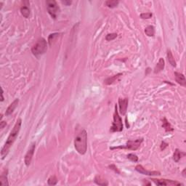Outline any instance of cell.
<instances>
[{
	"mask_svg": "<svg viewBox=\"0 0 186 186\" xmlns=\"http://www.w3.org/2000/svg\"><path fill=\"white\" fill-rule=\"evenodd\" d=\"M123 130V123H122V119L119 114L117 105L115 106V112L113 113V122L110 129L111 132H121Z\"/></svg>",
	"mask_w": 186,
	"mask_h": 186,
	"instance_id": "cell-4",
	"label": "cell"
},
{
	"mask_svg": "<svg viewBox=\"0 0 186 186\" xmlns=\"http://www.w3.org/2000/svg\"><path fill=\"white\" fill-rule=\"evenodd\" d=\"M122 75H123L122 73H118V74L114 75V76H111V77L108 78V79H106V80L104 81V84L106 85L112 84L114 83L115 82H116V81L119 79V78L121 76H122Z\"/></svg>",
	"mask_w": 186,
	"mask_h": 186,
	"instance_id": "cell-16",
	"label": "cell"
},
{
	"mask_svg": "<svg viewBox=\"0 0 186 186\" xmlns=\"http://www.w3.org/2000/svg\"><path fill=\"white\" fill-rule=\"evenodd\" d=\"M164 66H165V62H164V60L163 58H160L159 60L158 63L156 64V67L154 69V73H158L159 72H161L163 69H164Z\"/></svg>",
	"mask_w": 186,
	"mask_h": 186,
	"instance_id": "cell-14",
	"label": "cell"
},
{
	"mask_svg": "<svg viewBox=\"0 0 186 186\" xmlns=\"http://www.w3.org/2000/svg\"><path fill=\"white\" fill-rule=\"evenodd\" d=\"M127 157L128 159L133 161V162H137V161H138V157H137V156H136L135 154H134V153H130V154L127 155Z\"/></svg>",
	"mask_w": 186,
	"mask_h": 186,
	"instance_id": "cell-24",
	"label": "cell"
},
{
	"mask_svg": "<svg viewBox=\"0 0 186 186\" xmlns=\"http://www.w3.org/2000/svg\"><path fill=\"white\" fill-rule=\"evenodd\" d=\"M21 12L24 18H28L30 15V9L28 7L23 6L21 8Z\"/></svg>",
	"mask_w": 186,
	"mask_h": 186,
	"instance_id": "cell-22",
	"label": "cell"
},
{
	"mask_svg": "<svg viewBox=\"0 0 186 186\" xmlns=\"http://www.w3.org/2000/svg\"><path fill=\"white\" fill-rule=\"evenodd\" d=\"M174 76H175V80L179 84H180L183 86H186V80L185 76L181 73L178 72H174Z\"/></svg>",
	"mask_w": 186,
	"mask_h": 186,
	"instance_id": "cell-11",
	"label": "cell"
},
{
	"mask_svg": "<svg viewBox=\"0 0 186 186\" xmlns=\"http://www.w3.org/2000/svg\"><path fill=\"white\" fill-rule=\"evenodd\" d=\"M7 125V123H6V121H2L0 122V127H1V129H3V128H5V126Z\"/></svg>",
	"mask_w": 186,
	"mask_h": 186,
	"instance_id": "cell-30",
	"label": "cell"
},
{
	"mask_svg": "<svg viewBox=\"0 0 186 186\" xmlns=\"http://www.w3.org/2000/svg\"><path fill=\"white\" fill-rule=\"evenodd\" d=\"M119 3V1H116V0H108L105 2V5L109 8H114L118 6Z\"/></svg>",
	"mask_w": 186,
	"mask_h": 186,
	"instance_id": "cell-21",
	"label": "cell"
},
{
	"mask_svg": "<svg viewBox=\"0 0 186 186\" xmlns=\"http://www.w3.org/2000/svg\"><path fill=\"white\" fill-rule=\"evenodd\" d=\"M18 103H19V100H18V98L15 99V100L10 105L9 107L7 108L6 112H5V115H6V116H10V114H12L14 111H15V109L16 108L17 106H18Z\"/></svg>",
	"mask_w": 186,
	"mask_h": 186,
	"instance_id": "cell-12",
	"label": "cell"
},
{
	"mask_svg": "<svg viewBox=\"0 0 186 186\" xmlns=\"http://www.w3.org/2000/svg\"><path fill=\"white\" fill-rule=\"evenodd\" d=\"M167 146H168V144H167V143H166L165 142L163 141L162 143H161V150H164V149L167 147Z\"/></svg>",
	"mask_w": 186,
	"mask_h": 186,
	"instance_id": "cell-29",
	"label": "cell"
},
{
	"mask_svg": "<svg viewBox=\"0 0 186 186\" xmlns=\"http://www.w3.org/2000/svg\"><path fill=\"white\" fill-rule=\"evenodd\" d=\"M129 100L128 98L119 99V112L122 116H124L127 113V106H128Z\"/></svg>",
	"mask_w": 186,
	"mask_h": 186,
	"instance_id": "cell-10",
	"label": "cell"
},
{
	"mask_svg": "<svg viewBox=\"0 0 186 186\" xmlns=\"http://www.w3.org/2000/svg\"><path fill=\"white\" fill-rule=\"evenodd\" d=\"M35 148H36V143H32L31 147L29 148L28 150L27 151L26 154H25V159H24V161H25V164L27 166V167H28V166L31 164V163H32V158H33Z\"/></svg>",
	"mask_w": 186,
	"mask_h": 186,
	"instance_id": "cell-8",
	"label": "cell"
},
{
	"mask_svg": "<svg viewBox=\"0 0 186 186\" xmlns=\"http://www.w3.org/2000/svg\"><path fill=\"white\" fill-rule=\"evenodd\" d=\"M58 36V34H53L49 35V38H48V42H49V45H52V41H53L55 36Z\"/></svg>",
	"mask_w": 186,
	"mask_h": 186,
	"instance_id": "cell-27",
	"label": "cell"
},
{
	"mask_svg": "<svg viewBox=\"0 0 186 186\" xmlns=\"http://www.w3.org/2000/svg\"><path fill=\"white\" fill-rule=\"evenodd\" d=\"M108 167L111 169V170H113V171H114L116 173H117V174H120V172H119V170H118V168L116 167V166L114 165V164H111V165L109 166Z\"/></svg>",
	"mask_w": 186,
	"mask_h": 186,
	"instance_id": "cell-28",
	"label": "cell"
},
{
	"mask_svg": "<svg viewBox=\"0 0 186 186\" xmlns=\"http://www.w3.org/2000/svg\"><path fill=\"white\" fill-rule=\"evenodd\" d=\"M152 181L155 183L157 185H183V183L174 181L172 180H166V179H151Z\"/></svg>",
	"mask_w": 186,
	"mask_h": 186,
	"instance_id": "cell-7",
	"label": "cell"
},
{
	"mask_svg": "<svg viewBox=\"0 0 186 186\" xmlns=\"http://www.w3.org/2000/svg\"><path fill=\"white\" fill-rule=\"evenodd\" d=\"M153 15V14L151 12H146V13H142L140 14V18L142 19H149Z\"/></svg>",
	"mask_w": 186,
	"mask_h": 186,
	"instance_id": "cell-26",
	"label": "cell"
},
{
	"mask_svg": "<svg viewBox=\"0 0 186 186\" xmlns=\"http://www.w3.org/2000/svg\"><path fill=\"white\" fill-rule=\"evenodd\" d=\"M135 170L137 172H138L140 174H145V175L148 176H158L161 175V173L157 171H148V170H146L144 167H143L140 164H138L135 167Z\"/></svg>",
	"mask_w": 186,
	"mask_h": 186,
	"instance_id": "cell-9",
	"label": "cell"
},
{
	"mask_svg": "<svg viewBox=\"0 0 186 186\" xmlns=\"http://www.w3.org/2000/svg\"><path fill=\"white\" fill-rule=\"evenodd\" d=\"M117 37V34L116 33H112V34H108L106 35V39L107 41H112L113 39H115Z\"/></svg>",
	"mask_w": 186,
	"mask_h": 186,
	"instance_id": "cell-25",
	"label": "cell"
},
{
	"mask_svg": "<svg viewBox=\"0 0 186 186\" xmlns=\"http://www.w3.org/2000/svg\"><path fill=\"white\" fill-rule=\"evenodd\" d=\"M8 170H5V171L2 172V174H1V176H0V184H1V185H3V186L9 185V183H8Z\"/></svg>",
	"mask_w": 186,
	"mask_h": 186,
	"instance_id": "cell-13",
	"label": "cell"
},
{
	"mask_svg": "<svg viewBox=\"0 0 186 186\" xmlns=\"http://www.w3.org/2000/svg\"><path fill=\"white\" fill-rule=\"evenodd\" d=\"M47 183L49 185H55L58 183V179H57V177L55 175H52L51 177H49V178L48 179Z\"/></svg>",
	"mask_w": 186,
	"mask_h": 186,
	"instance_id": "cell-23",
	"label": "cell"
},
{
	"mask_svg": "<svg viewBox=\"0 0 186 186\" xmlns=\"http://www.w3.org/2000/svg\"><path fill=\"white\" fill-rule=\"evenodd\" d=\"M185 155V153L184 152L181 151V150H179L178 148H177L174 150V155H173V159H174V161H175V162H178V161L181 159L182 157L184 156Z\"/></svg>",
	"mask_w": 186,
	"mask_h": 186,
	"instance_id": "cell-15",
	"label": "cell"
},
{
	"mask_svg": "<svg viewBox=\"0 0 186 186\" xmlns=\"http://www.w3.org/2000/svg\"><path fill=\"white\" fill-rule=\"evenodd\" d=\"M143 142V138H139L135 140H128L125 145L124 146H116V147H111V149H127V150H136L140 148L142 143Z\"/></svg>",
	"mask_w": 186,
	"mask_h": 186,
	"instance_id": "cell-5",
	"label": "cell"
},
{
	"mask_svg": "<svg viewBox=\"0 0 186 186\" xmlns=\"http://www.w3.org/2000/svg\"><path fill=\"white\" fill-rule=\"evenodd\" d=\"M47 49V43L46 39L41 38L32 48V52L35 56H39L45 53Z\"/></svg>",
	"mask_w": 186,
	"mask_h": 186,
	"instance_id": "cell-3",
	"label": "cell"
},
{
	"mask_svg": "<svg viewBox=\"0 0 186 186\" xmlns=\"http://www.w3.org/2000/svg\"><path fill=\"white\" fill-rule=\"evenodd\" d=\"M185 170H186L185 169H184V170H183V171L182 172V174H183V176L184 177H186V176H185Z\"/></svg>",
	"mask_w": 186,
	"mask_h": 186,
	"instance_id": "cell-33",
	"label": "cell"
},
{
	"mask_svg": "<svg viewBox=\"0 0 186 186\" xmlns=\"http://www.w3.org/2000/svg\"><path fill=\"white\" fill-rule=\"evenodd\" d=\"M2 92H1V97H2V98H1V101L2 102H3L4 101V97H3V89H2Z\"/></svg>",
	"mask_w": 186,
	"mask_h": 186,
	"instance_id": "cell-32",
	"label": "cell"
},
{
	"mask_svg": "<svg viewBox=\"0 0 186 186\" xmlns=\"http://www.w3.org/2000/svg\"><path fill=\"white\" fill-rule=\"evenodd\" d=\"M74 147L79 154L84 155L86 153L87 149V132L83 130L74 140Z\"/></svg>",
	"mask_w": 186,
	"mask_h": 186,
	"instance_id": "cell-2",
	"label": "cell"
},
{
	"mask_svg": "<svg viewBox=\"0 0 186 186\" xmlns=\"http://www.w3.org/2000/svg\"><path fill=\"white\" fill-rule=\"evenodd\" d=\"M48 13L53 19H56L60 12V8L55 0H47L46 2Z\"/></svg>",
	"mask_w": 186,
	"mask_h": 186,
	"instance_id": "cell-6",
	"label": "cell"
},
{
	"mask_svg": "<svg viewBox=\"0 0 186 186\" xmlns=\"http://www.w3.org/2000/svg\"><path fill=\"white\" fill-rule=\"evenodd\" d=\"M21 124H22V120L19 118V119H18V120L16 121V123H15V126H14V127L12 128L10 134L8 136V140H7L5 146L2 148V150H1L2 159H4L6 157V156L8 154V153H9V150L10 149L11 146L13 145L15 140H16L17 137H18V134H19V132L21 128Z\"/></svg>",
	"mask_w": 186,
	"mask_h": 186,
	"instance_id": "cell-1",
	"label": "cell"
},
{
	"mask_svg": "<svg viewBox=\"0 0 186 186\" xmlns=\"http://www.w3.org/2000/svg\"><path fill=\"white\" fill-rule=\"evenodd\" d=\"M62 2H63V3L64 4V5H67V6H69V5H71V3H72L71 1H66V0H65V1H63Z\"/></svg>",
	"mask_w": 186,
	"mask_h": 186,
	"instance_id": "cell-31",
	"label": "cell"
},
{
	"mask_svg": "<svg viewBox=\"0 0 186 186\" xmlns=\"http://www.w3.org/2000/svg\"><path fill=\"white\" fill-rule=\"evenodd\" d=\"M162 127L165 130V131L167 132H172L174 130V129L172 127L171 124L167 121V119L165 117L162 120Z\"/></svg>",
	"mask_w": 186,
	"mask_h": 186,
	"instance_id": "cell-17",
	"label": "cell"
},
{
	"mask_svg": "<svg viewBox=\"0 0 186 186\" xmlns=\"http://www.w3.org/2000/svg\"><path fill=\"white\" fill-rule=\"evenodd\" d=\"M167 59H168L169 63L171 64L172 66L173 67H176V61L174 60V56H173L171 50H167Z\"/></svg>",
	"mask_w": 186,
	"mask_h": 186,
	"instance_id": "cell-18",
	"label": "cell"
},
{
	"mask_svg": "<svg viewBox=\"0 0 186 186\" xmlns=\"http://www.w3.org/2000/svg\"><path fill=\"white\" fill-rule=\"evenodd\" d=\"M145 33L148 36H153L155 34V28L153 25H148L145 29Z\"/></svg>",
	"mask_w": 186,
	"mask_h": 186,
	"instance_id": "cell-19",
	"label": "cell"
},
{
	"mask_svg": "<svg viewBox=\"0 0 186 186\" xmlns=\"http://www.w3.org/2000/svg\"><path fill=\"white\" fill-rule=\"evenodd\" d=\"M95 183L99 185H108L107 180H103L100 176H96L95 178Z\"/></svg>",
	"mask_w": 186,
	"mask_h": 186,
	"instance_id": "cell-20",
	"label": "cell"
}]
</instances>
